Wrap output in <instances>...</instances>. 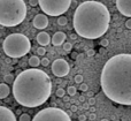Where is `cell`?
<instances>
[{"label": "cell", "instance_id": "cell-23", "mask_svg": "<svg viewBox=\"0 0 131 121\" xmlns=\"http://www.w3.org/2000/svg\"><path fill=\"white\" fill-rule=\"evenodd\" d=\"M74 81L77 83V84H81V83H83V76H82L81 74H77V75L75 76Z\"/></svg>", "mask_w": 131, "mask_h": 121}, {"label": "cell", "instance_id": "cell-12", "mask_svg": "<svg viewBox=\"0 0 131 121\" xmlns=\"http://www.w3.org/2000/svg\"><path fill=\"white\" fill-rule=\"evenodd\" d=\"M66 38H67V36H66L64 32L58 31V32H55V34L53 35L52 39H51V43H52L54 46L63 45V43L66 42Z\"/></svg>", "mask_w": 131, "mask_h": 121}, {"label": "cell", "instance_id": "cell-36", "mask_svg": "<svg viewBox=\"0 0 131 121\" xmlns=\"http://www.w3.org/2000/svg\"><path fill=\"white\" fill-rule=\"evenodd\" d=\"M70 38H71V39H76V35H71V36H70Z\"/></svg>", "mask_w": 131, "mask_h": 121}, {"label": "cell", "instance_id": "cell-16", "mask_svg": "<svg viewBox=\"0 0 131 121\" xmlns=\"http://www.w3.org/2000/svg\"><path fill=\"white\" fill-rule=\"evenodd\" d=\"M76 92H77L76 87H74V85H69V87H68V89H67V94L69 95L70 97L75 96V95H76Z\"/></svg>", "mask_w": 131, "mask_h": 121}, {"label": "cell", "instance_id": "cell-32", "mask_svg": "<svg viewBox=\"0 0 131 121\" xmlns=\"http://www.w3.org/2000/svg\"><path fill=\"white\" fill-rule=\"evenodd\" d=\"M86 119H88V118H86L85 114H81V115L78 117V120H79V121H86Z\"/></svg>", "mask_w": 131, "mask_h": 121}, {"label": "cell", "instance_id": "cell-33", "mask_svg": "<svg viewBox=\"0 0 131 121\" xmlns=\"http://www.w3.org/2000/svg\"><path fill=\"white\" fill-rule=\"evenodd\" d=\"M70 111H71V112H76V111H77V106L76 105H71V106H70Z\"/></svg>", "mask_w": 131, "mask_h": 121}, {"label": "cell", "instance_id": "cell-27", "mask_svg": "<svg viewBox=\"0 0 131 121\" xmlns=\"http://www.w3.org/2000/svg\"><path fill=\"white\" fill-rule=\"evenodd\" d=\"M88 104H89V105H90V106L95 105V98H94V97H91V98H89Z\"/></svg>", "mask_w": 131, "mask_h": 121}, {"label": "cell", "instance_id": "cell-7", "mask_svg": "<svg viewBox=\"0 0 131 121\" xmlns=\"http://www.w3.org/2000/svg\"><path fill=\"white\" fill-rule=\"evenodd\" d=\"M31 121H71V119L61 108L47 107L39 111Z\"/></svg>", "mask_w": 131, "mask_h": 121}, {"label": "cell", "instance_id": "cell-19", "mask_svg": "<svg viewBox=\"0 0 131 121\" xmlns=\"http://www.w3.org/2000/svg\"><path fill=\"white\" fill-rule=\"evenodd\" d=\"M55 95H57L59 98H63V97L66 96V90L63 89V88H58L57 92H55Z\"/></svg>", "mask_w": 131, "mask_h": 121}, {"label": "cell", "instance_id": "cell-1", "mask_svg": "<svg viewBox=\"0 0 131 121\" xmlns=\"http://www.w3.org/2000/svg\"><path fill=\"white\" fill-rule=\"evenodd\" d=\"M104 94L120 105H131V54L121 53L105 64L100 76Z\"/></svg>", "mask_w": 131, "mask_h": 121}, {"label": "cell", "instance_id": "cell-5", "mask_svg": "<svg viewBox=\"0 0 131 121\" xmlns=\"http://www.w3.org/2000/svg\"><path fill=\"white\" fill-rule=\"evenodd\" d=\"M2 48L7 57L17 59L22 58L30 52L31 43L30 39L23 34H10L5 38Z\"/></svg>", "mask_w": 131, "mask_h": 121}, {"label": "cell", "instance_id": "cell-4", "mask_svg": "<svg viewBox=\"0 0 131 121\" xmlns=\"http://www.w3.org/2000/svg\"><path fill=\"white\" fill-rule=\"evenodd\" d=\"M27 5L23 0H0V25L16 27L27 16Z\"/></svg>", "mask_w": 131, "mask_h": 121}, {"label": "cell", "instance_id": "cell-21", "mask_svg": "<svg viewBox=\"0 0 131 121\" xmlns=\"http://www.w3.org/2000/svg\"><path fill=\"white\" fill-rule=\"evenodd\" d=\"M63 50L66 52H70L72 50V44L69 43V42H64L63 43Z\"/></svg>", "mask_w": 131, "mask_h": 121}, {"label": "cell", "instance_id": "cell-37", "mask_svg": "<svg viewBox=\"0 0 131 121\" xmlns=\"http://www.w3.org/2000/svg\"><path fill=\"white\" fill-rule=\"evenodd\" d=\"M101 121H109V120H108V119H102Z\"/></svg>", "mask_w": 131, "mask_h": 121}, {"label": "cell", "instance_id": "cell-10", "mask_svg": "<svg viewBox=\"0 0 131 121\" xmlns=\"http://www.w3.org/2000/svg\"><path fill=\"white\" fill-rule=\"evenodd\" d=\"M32 24L36 29L43 30L45 28H47L48 25V17L46 16V14H37L34 17V21H32Z\"/></svg>", "mask_w": 131, "mask_h": 121}, {"label": "cell", "instance_id": "cell-30", "mask_svg": "<svg viewBox=\"0 0 131 121\" xmlns=\"http://www.w3.org/2000/svg\"><path fill=\"white\" fill-rule=\"evenodd\" d=\"M125 27H127L128 29H131V17L125 21Z\"/></svg>", "mask_w": 131, "mask_h": 121}, {"label": "cell", "instance_id": "cell-15", "mask_svg": "<svg viewBox=\"0 0 131 121\" xmlns=\"http://www.w3.org/2000/svg\"><path fill=\"white\" fill-rule=\"evenodd\" d=\"M29 65L32 68H37L40 65V59L38 58V55H32L29 58Z\"/></svg>", "mask_w": 131, "mask_h": 121}, {"label": "cell", "instance_id": "cell-24", "mask_svg": "<svg viewBox=\"0 0 131 121\" xmlns=\"http://www.w3.org/2000/svg\"><path fill=\"white\" fill-rule=\"evenodd\" d=\"M79 90H81V91H88L89 90V87H88V84H86V83H81V84H79Z\"/></svg>", "mask_w": 131, "mask_h": 121}, {"label": "cell", "instance_id": "cell-3", "mask_svg": "<svg viewBox=\"0 0 131 121\" xmlns=\"http://www.w3.org/2000/svg\"><path fill=\"white\" fill-rule=\"evenodd\" d=\"M111 14L102 2L89 0L78 5L74 14V29L78 36L97 39L104 36L109 28Z\"/></svg>", "mask_w": 131, "mask_h": 121}, {"label": "cell", "instance_id": "cell-31", "mask_svg": "<svg viewBox=\"0 0 131 121\" xmlns=\"http://www.w3.org/2000/svg\"><path fill=\"white\" fill-rule=\"evenodd\" d=\"M95 119H97V115H95V113H91V114L89 115V120L93 121V120H95Z\"/></svg>", "mask_w": 131, "mask_h": 121}, {"label": "cell", "instance_id": "cell-14", "mask_svg": "<svg viewBox=\"0 0 131 121\" xmlns=\"http://www.w3.org/2000/svg\"><path fill=\"white\" fill-rule=\"evenodd\" d=\"M10 94V88L7 83H0V99H5Z\"/></svg>", "mask_w": 131, "mask_h": 121}, {"label": "cell", "instance_id": "cell-6", "mask_svg": "<svg viewBox=\"0 0 131 121\" xmlns=\"http://www.w3.org/2000/svg\"><path fill=\"white\" fill-rule=\"evenodd\" d=\"M72 0H38L41 12L50 16H61L69 9Z\"/></svg>", "mask_w": 131, "mask_h": 121}, {"label": "cell", "instance_id": "cell-28", "mask_svg": "<svg viewBox=\"0 0 131 121\" xmlns=\"http://www.w3.org/2000/svg\"><path fill=\"white\" fill-rule=\"evenodd\" d=\"M94 54H95V51L92 50V48H91V50H88V52H86V55H88V57H93Z\"/></svg>", "mask_w": 131, "mask_h": 121}, {"label": "cell", "instance_id": "cell-26", "mask_svg": "<svg viewBox=\"0 0 131 121\" xmlns=\"http://www.w3.org/2000/svg\"><path fill=\"white\" fill-rule=\"evenodd\" d=\"M100 45L102 46V47H107V46L109 45V42H108V39H101V41H100Z\"/></svg>", "mask_w": 131, "mask_h": 121}, {"label": "cell", "instance_id": "cell-29", "mask_svg": "<svg viewBox=\"0 0 131 121\" xmlns=\"http://www.w3.org/2000/svg\"><path fill=\"white\" fill-rule=\"evenodd\" d=\"M29 4H30V6L35 7L38 5V0H29Z\"/></svg>", "mask_w": 131, "mask_h": 121}, {"label": "cell", "instance_id": "cell-13", "mask_svg": "<svg viewBox=\"0 0 131 121\" xmlns=\"http://www.w3.org/2000/svg\"><path fill=\"white\" fill-rule=\"evenodd\" d=\"M36 39H37V43L39 44L40 46H47L48 44L51 43V37H50V35L47 34V32H45V31H40L38 35H37V37H36Z\"/></svg>", "mask_w": 131, "mask_h": 121}, {"label": "cell", "instance_id": "cell-34", "mask_svg": "<svg viewBox=\"0 0 131 121\" xmlns=\"http://www.w3.org/2000/svg\"><path fill=\"white\" fill-rule=\"evenodd\" d=\"M88 96H89V98H91V97H93V92L89 91V92H88Z\"/></svg>", "mask_w": 131, "mask_h": 121}, {"label": "cell", "instance_id": "cell-22", "mask_svg": "<svg viewBox=\"0 0 131 121\" xmlns=\"http://www.w3.org/2000/svg\"><path fill=\"white\" fill-rule=\"evenodd\" d=\"M37 54L41 55V57H43V55H45L46 54V48L44 47V46H40V47H38V48H37Z\"/></svg>", "mask_w": 131, "mask_h": 121}, {"label": "cell", "instance_id": "cell-9", "mask_svg": "<svg viewBox=\"0 0 131 121\" xmlns=\"http://www.w3.org/2000/svg\"><path fill=\"white\" fill-rule=\"evenodd\" d=\"M116 7L123 16L131 17V0H116Z\"/></svg>", "mask_w": 131, "mask_h": 121}, {"label": "cell", "instance_id": "cell-2", "mask_svg": "<svg viewBox=\"0 0 131 121\" xmlns=\"http://www.w3.org/2000/svg\"><path fill=\"white\" fill-rule=\"evenodd\" d=\"M52 94V81L41 69L30 68L21 72L13 82L15 100L24 107L34 108L47 102Z\"/></svg>", "mask_w": 131, "mask_h": 121}, {"label": "cell", "instance_id": "cell-18", "mask_svg": "<svg viewBox=\"0 0 131 121\" xmlns=\"http://www.w3.org/2000/svg\"><path fill=\"white\" fill-rule=\"evenodd\" d=\"M14 80H15V78H14V76L12 75V74H8V75L4 76V81H5V83H7V84H8V83H13Z\"/></svg>", "mask_w": 131, "mask_h": 121}, {"label": "cell", "instance_id": "cell-20", "mask_svg": "<svg viewBox=\"0 0 131 121\" xmlns=\"http://www.w3.org/2000/svg\"><path fill=\"white\" fill-rule=\"evenodd\" d=\"M18 121H31V117H30L28 113H22V114L20 115Z\"/></svg>", "mask_w": 131, "mask_h": 121}, {"label": "cell", "instance_id": "cell-25", "mask_svg": "<svg viewBox=\"0 0 131 121\" xmlns=\"http://www.w3.org/2000/svg\"><path fill=\"white\" fill-rule=\"evenodd\" d=\"M40 65H43L44 67L48 66V65H50V60H48V58H43V59L40 60Z\"/></svg>", "mask_w": 131, "mask_h": 121}, {"label": "cell", "instance_id": "cell-11", "mask_svg": "<svg viewBox=\"0 0 131 121\" xmlns=\"http://www.w3.org/2000/svg\"><path fill=\"white\" fill-rule=\"evenodd\" d=\"M0 121H17L16 117L12 110L5 107V106H0Z\"/></svg>", "mask_w": 131, "mask_h": 121}, {"label": "cell", "instance_id": "cell-35", "mask_svg": "<svg viewBox=\"0 0 131 121\" xmlns=\"http://www.w3.org/2000/svg\"><path fill=\"white\" fill-rule=\"evenodd\" d=\"M85 100V98H84V96H81L79 97V102H84Z\"/></svg>", "mask_w": 131, "mask_h": 121}, {"label": "cell", "instance_id": "cell-17", "mask_svg": "<svg viewBox=\"0 0 131 121\" xmlns=\"http://www.w3.org/2000/svg\"><path fill=\"white\" fill-rule=\"evenodd\" d=\"M68 23V20H67V17L63 15H61V16H59L58 17V24L59 25H61V27H63V25H66Z\"/></svg>", "mask_w": 131, "mask_h": 121}, {"label": "cell", "instance_id": "cell-8", "mask_svg": "<svg viewBox=\"0 0 131 121\" xmlns=\"http://www.w3.org/2000/svg\"><path fill=\"white\" fill-rule=\"evenodd\" d=\"M51 69H52V73L57 77H64V76H67L69 74L70 66L64 59L60 58V59H57L53 61Z\"/></svg>", "mask_w": 131, "mask_h": 121}]
</instances>
